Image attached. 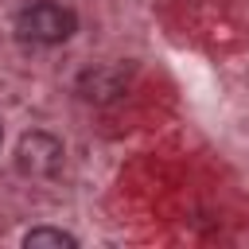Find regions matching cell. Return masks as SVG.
<instances>
[{"instance_id": "6da1fadb", "label": "cell", "mask_w": 249, "mask_h": 249, "mask_svg": "<svg viewBox=\"0 0 249 249\" xmlns=\"http://www.w3.org/2000/svg\"><path fill=\"white\" fill-rule=\"evenodd\" d=\"M74 31H78V16H74V8L58 4V0H35V4L19 8V16H16V35L23 43L58 47Z\"/></svg>"}, {"instance_id": "7a4b0ae2", "label": "cell", "mask_w": 249, "mask_h": 249, "mask_svg": "<svg viewBox=\"0 0 249 249\" xmlns=\"http://www.w3.org/2000/svg\"><path fill=\"white\" fill-rule=\"evenodd\" d=\"M62 160H66V148L51 132L35 128V132H23L16 144V171L27 179H54L62 171Z\"/></svg>"}, {"instance_id": "3957f363", "label": "cell", "mask_w": 249, "mask_h": 249, "mask_svg": "<svg viewBox=\"0 0 249 249\" xmlns=\"http://www.w3.org/2000/svg\"><path fill=\"white\" fill-rule=\"evenodd\" d=\"M124 86H128V70H124L121 62L93 66V70H86V74L78 78V93L89 97V101H113V97L124 93Z\"/></svg>"}, {"instance_id": "277c9868", "label": "cell", "mask_w": 249, "mask_h": 249, "mask_svg": "<svg viewBox=\"0 0 249 249\" xmlns=\"http://www.w3.org/2000/svg\"><path fill=\"white\" fill-rule=\"evenodd\" d=\"M23 245L27 249H74L78 237L66 230H54V226H35L31 233H23Z\"/></svg>"}, {"instance_id": "5b68a950", "label": "cell", "mask_w": 249, "mask_h": 249, "mask_svg": "<svg viewBox=\"0 0 249 249\" xmlns=\"http://www.w3.org/2000/svg\"><path fill=\"white\" fill-rule=\"evenodd\" d=\"M0 140H4V128H0Z\"/></svg>"}]
</instances>
